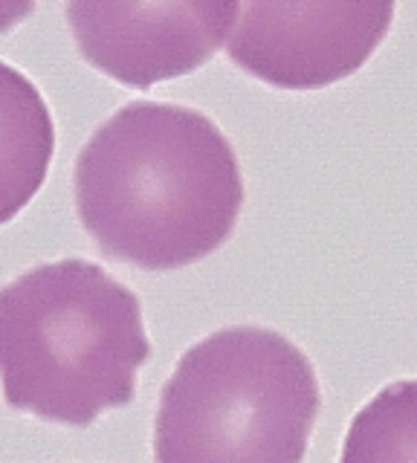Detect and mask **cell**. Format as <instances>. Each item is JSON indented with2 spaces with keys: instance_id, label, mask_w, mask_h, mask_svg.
<instances>
[{
  "instance_id": "obj_7",
  "label": "cell",
  "mask_w": 417,
  "mask_h": 463,
  "mask_svg": "<svg viewBox=\"0 0 417 463\" xmlns=\"http://www.w3.org/2000/svg\"><path fill=\"white\" fill-rule=\"evenodd\" d=\"M339 463H417V380L385 385L354 414Z\"/></svg>"
},
{
  "instance_id": "obj_6",
  "label": "cell",
  "mask_w": 417,
  "mask_h": 463,
  "mask_svg": "<svg viewBox=\"0 0 417 463\" xmlns=\"http://www.w3.org/2000/svg\"><path fill=\"white\" fill-rule=\"evenodd\" d=\"M55 154V125L44 96L18 67L0 61V226L44 185Z\"/></svg>"
},
{
  "instance_id": "obj_2",
  "label": "cell",
  "mask_w": 417,
  "mask_h": 463,
  "mask_svg": "<svg viewBox=\"0 0 417 463\" xmlns=\"http://www.w3.org/2000/svg\"><path fill=\"white\" fill-rule=\"evenodd\" d=\"M148 359L137 293L93 260L41 264L0 287V385L9 409L90 426L134 400Z\"/></svg>"
},
{
  "instance_id": "obj_4",
  "label": "cell",
  "mask_w": 417,
  "mask_h": 463,
  "mask_svg": "<svg viewBox=\"0 0 417 463\" xmlns=\"http://www.w3.org/2000/svg\"><path fill=\"white\" fill-rule=\"evenodd\" d=\"M397 0H238L226 52L281 90H319L354 76L377 52Z\"/></svg>"
},
{
  "instance_id": "obj_3",
  "label": "cell",
  "mask_w": 417,
  "mask_h": 463,
  "mask_svg": "<svg viewBox=\"0 0 417 463\" xmlns=\"http://www.w3.org/2000/svg\"><path fill=\"white\" fill-rule=\"evenodd\" d=\"M310 359L267 327H226L189 347L160 391L156 463H301L319 417Z\"/></svg>"
},
{
  "instance_id": "obj_5",
  "label": "cell",
  "mask_w": 417,
  "mask_h": 463,
  "mask_svg": "<svg viewBox=\"0 0 417 463\" xmlns=\"http://www.w3.org/2000/svg\"><path fill=\"white\" fill-rule=\"evenodd\" d=\"M238 0H70L81 58L134 90L189 76L232 35Z\"/></svg>"
},
{
  "instance_id": "obj_1",
  "label": "cell",
  "mask_w": 417,
  "mask_h": 463,
  "mask_svg": "<svg viewBox=\"0 0 417 463\" xmlns=\"http://www.w3.org/2000/svg\"><path fill=\"white\" fill-rule=\"evenodd\" d=\"M73 194L99 252L163 272L197 264L229 241L243 177L232 142L206 113L131 101L84 142Z\"/></svg>"
},
{
  "instance_id": "obj_8",
  "label": "cell",
  "mask_w": 417,
  "mask_h": 463,
  "mask_svg": "<svg viewBox=\"0 0 417 463\" xmlns=\"http://www.w3.org/2000/svg\"><path fill=\"white\" fill-rule=\"evenodd\" d=\"M35 12V0H0V35L12 33Z\"/></svg>"
}]
</instances>
